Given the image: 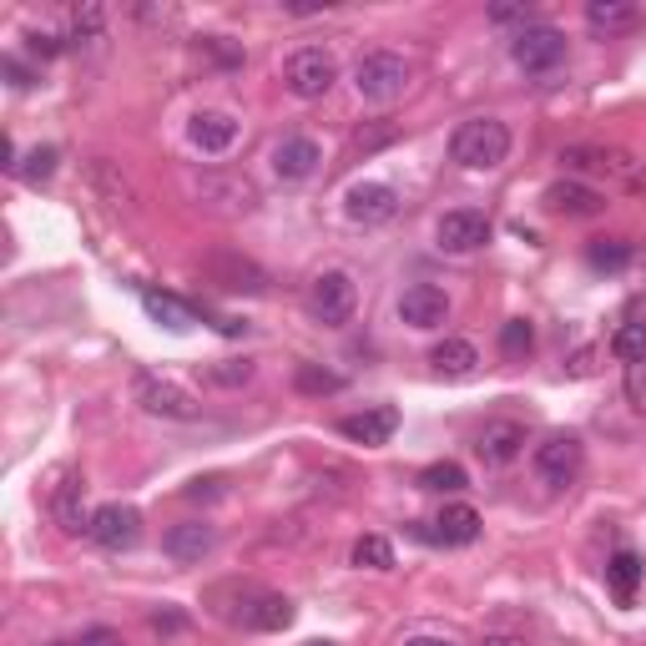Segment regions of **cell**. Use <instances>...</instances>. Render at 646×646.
Segmentation results:
<instances>
[{
	"mask_svg": "<svg viewBox=\"0 0 646 646\" xmlns=\"http://www.w3.org/2000/svg\"><path fill=\"white\" fill-rule=\"evenodd\" d=\"M212 495H222V480H218V475H208V480H192V485H187V500H212Z\"/></svg>",
	"mask_w": 646,
	"mask_h": 646,
	"instance_id": "ab89813d",
	"label": "cell"
},
{
	"mask_svg": "<svg viewBox=\"0 0 646 646\" xmlns=\"http://www.w3.org/2000/svg\"><path fill=\"white\" fill-rule=\"evenodd\" d=\"M399 646H460L455 636H429V632H419V636H405Z\"/></svg>",
	"mask_w": 646,
	"mask_h": 646,
	"instance_id": "7bdbcfd3",
	"label": "cell"
},
{
	"mask_svg": "<svg viewBox=\"0 0 646 646\" xmlns=\"http://www.w3.org/2000/svg\"><path fill=\"white\" fill-rule=\"evenodd\" d=\"M354 566L389 570V566H395V546H389L384 536H359V540H354Z\"/></svg>",
	"mask_w": 646,
	"mask_h": 646,
	"instance_id": "d6a6232c",
	"label": "cell"
},
{
	"mask_svg": "<svg viewBox=\"0 0 646 646\" xmlns=\"http://www.w3.org/2000/svg\"><path fill=\"white\" fill-rule=\"evenodd\" d=\"M56 646H77V642H56Z\"/></svg>",
	"mask_w": 646,
	"mask_h": 646,
	"instance_id": "f6af8a7d",
	"label": "cell"
},
{
	"mask_svg": "<svg viewBox=\"0 0 646 646\" xmlns=\"http://www.w3.org/2000/svg\"><path fill=\"white\" fill-rule=\"evenodd\" d=\"M409 81H415V71L399 51H364L354 61V91L364 101H395L409 91Z\"/></svg>",
	"mask_w": 646,
	"mask_h": 646,
	"instance_id": "7a4b0ae2",
	"label": "cell"
},
{
	"mask_svg": "<svg viewBox=\"0 0 646 646\" xmlns=\"http://www.w3.org/2000/svg\"><path fill=\"white\" fill-rule=\"evenodd\" d=\"M399 137V127L395 121H374V127H364V132H354V152H379V147H389Z\"/></svg>",
	"mask_w": 646,
	"mask_h": 646,
	"instance_id": "e575fe53",
	"label": "cell"
},
{
	"mask_svg": "<svg viewBox=\"0 0 646 646\" xmlns=\"http://www.w3.org/2000/svg\"><path fill=\"white\" fill-rule=\"evenodd\" d=\"M580 465H586V445H580L576 435H550V439H540L536 455H530V470H536V480L546 485V490L576 485Z\"/></svg>",
	"mask_w": 646,
	"mask_h": 646,
	"instance_id": "5b68a950",
	"label": "cell"
},
{
	"mask_svg": "<svg viewBox=\"0 0 646 646\" xmlns=\"http://www.w3.org/2000/svg\"><path fill=\"white\" fill-rule=\"evenodd\" d=\"M480 646H526V636H515V632H490Z\"/></svg>",
	"mask_w": 646,
	"mask_h": 646,
	"instance_id": "ee69618b",
	"label": "cell"
},
{
	"mask_svg": "<svg viewBox=\"0 0 646 646\" xmlns=\"http://www.w3.org/2000/svg\"><path fill=\"white\" fill-rule=\"evenodd\" d=\"M546 208L560 212V218H596V212L606 208V198L596 187L576 182V177H560V182L546 187Z\"/></svg>",
	"mask_w": 646,
	"mask_h": 646,
	"instance_id": "e0dca14e",
	"label": "cell"
},
{
	"mask_svg": "<svg viewBox=\"0 0 646 646\" xmlns=\"http://www.w3.org/2000/svg\"><path fill=\"white\" fill-rule=\"evenodd\" d=\"M132 389H137V405L147 409V415H157V419H202V405L192 395H187L182 384H172V379H162V374H152V369H137V379H132Z\"/></svg>",
	"mask_w": 646,
	"mask_h": 646,
	"instance_id": "8992f818",
	"label": "cell"
},
{
	"mask_svg": "<svg viewBox=\"0 0 646 646\" xmlns=\"http://www.w3.org/2000/svg\"><path fill=\"white\" fill-rule=\"evenodd\" d=\"M51 172H56V147H36V152L21 162V172H16V177H26V182L41 187Z\"/></svg>",
	"mask_w": 646,
	"mask_h": 646,
	"instance_id": "d590c367",
	"label": "cell"
},
{
	"mask_svg": "<svg viewBox=\"0 0 646 646\" xmlns=\"http://www.w3.org/2000/svg\"><path fill=\"white\" fill-rule=\"evenodd\" d=\"M510 56H515V67L530 71V77H556V71L566 67V31L536 21V26H526V31H515Z\"/></svg>",
	"mask_w": 646,
	"mask_h": 646,
	"instance_id": "277c9868",
	"label": "cell"
},
{
	"mask_svg": "<svg viewBox=\"0 0 646 646\" xmlns=\"http://www.w3.org/2000/svg\"><path fill=\"white\" fill-rule=\"evenodd\" d=\"M187 137H192V147L208 157H222L232 142H238V121L228 117V111H198V117L187 121Z\"/></svg>",
	"mask_w": 646,
	"mask_h": 646,
	"instance_id": "d6986e66",
	"label": "cell"
},
{
	"mask_svg": "<svg viewBox=\"0 0 646 646\" xmlns=\"http://www.w3.org/2000/svg\"><path fill=\"white\" fill-rule=\"evenodd\" d=\"M212 546H218V530H212L208 520H182V526H172V530L162 536V550H167L172 560H182V566L202 560Z\"/></svg>",
	"mask_w": 646,
	"mask_h": 646,
	"instance_id": "ffe728a7",
	"label": "cell"
},
{
	"mask_svg": "<svg viewBox=\"0 0 646 646\" xmlns=\"http://www.w3.org/2000/svg\"><path fill=\"white\" fill-rule=\"evenodd\" d=\"M202 379H208L212 389H242V384L252 379V359H218L202 369Z\"/></svg>",
	"mask_w": 646,
	"mask_h": 646,
	"instance_id": "1f68e13d",
	"label": "cell"
},
{
	"mask_svg": "<svg viewBox=\"0 0 646 646\" xmlns=\"http://www.w3.org/2000/svg\"><path fill=\"white\" fill-rule=\"evenodd\" d=\"M91 540H97L101 550H132L137 540H142V510L137 505H101V510H91Z\"/></svg>",
	"mask_w": 646,
	"mask_h": 646,
	"instance_id": "9c48e42d",
	"label": "cell"
},
{
	"mask_svg": "<svg viewBox=\"0 0 646 646\" xmlns=\"http://www.w3.org/2000/svg\"><path fill=\"white\" fill-rule=\"evenodd\" d=\"M142 308L157 318V324H167L172 334H187L198 318H208V308L187 304V298H177V294H157V288H142Z\"/></svg>",
	"mask_w": 646,
	"mask_h": 646,
	"instance_id": "44dd1931",
	"label": "cell"
},
{
	"mask_svg": "<svg viewBox=\"0 0 646 646\" xmlns=\"http://www.w3.org/2000/svg\"><path fill=\"white\" fill-rule=\"evenodd\" d=\"M399 429V409L395 405H379V409H364V415H344L339 419V435L354 439V445L374 449V445H389Z\"/></svg>",
	"mask_w": 646,
	"mask_h": 646,
	"instance_id": "2e32d148",
	"label": "cell"
},
{
	"mask_svg": "<svg viewBox=\"0 0 646 646\" xmlns=\"http://www.w3.org/2000/svg\"><path fill=\"white\" fill-rule=\"evenodd\" d=\"M465 485H470V475H465V465L455 460H435L419 470V490H435V495H460Z\"/></svg>",
	"mask_w": 646,
	"mask_h": 646,
	"instance_id": "4316f807",
	"label": "cell"
},
{
	"mask_svg": "<svg viewBox=\"0 0 646 646\" xmlns=\"http://www.w3.org/2000/svg\"><path fill=\"white\" fill-rule=\"evenodd\" d=\"M294 602L288 596H274V592H248L242 596V612L232 616V622H242L248 632H284V626H294Z\"/></svg>",
	"mask_w": 646,
	"mask_h": 646,
	"instance_id": "9a60e30c",
	"label": "cell"
},
{
	"mask_svg": "<svg viewBox=\"0 0 646 646\" xmlns=\"http://www.w3.org/2000/svg\"><path fill=\"white\" fill-rule=\"evenodd\" d=\"M399 318H405L409 329H439L449 318V294L435 284H415L399 294Z\"/></svg>",
	"mask_w": 646,
	"mask_h": 646,
	"instance_id": "5bb4252c",
	"label": "cell"
},
{
	"mask_svg": "<svg viewBox=\"0 0 646 646\" xmlns=\"http://www.w3.org/2000/svg\"><path fill=\"white\" fill-rule=\"evenodd\" d=\"M642 576H646V566H642V556H636V550H616L612 566H606V586L616 592V602H622V606L636 596Z\"/></svg>",
	"mask_w": 646,
	"mask_h": 646,
	"instance_id": "484cf974",
	"label": "cell"
},
{
	"mask_svg": "<svg viewBox=\"0 0 646 646\" xmlns=\"http://www.w3.org/2000/svg\"><path fill=\"white\" fill-rule=\"evenodd\" d=\"M435 238H439V248H445V252H475V248L490 242V218H485L480 208H455V212L439 218Z\"/></svg>",
	"mask_w": 646,
	"mask_h": 646,
	"instance_id": "30bf717a",
	"label": "cell"
},
{
	"mask_svg": "<svg viewBox=\"0 0 646 646\" xmlns=\"http://www.w3.org/2000/svg\"><path fill=\"white\" fill-rule=\"evenodd\" d=\"M284 81L298 101H318V97H329L334 81H339V61H334L329 46H298L284 61Z\"/></svg>",
	"mask_w": 646,
	"mask_h": 646,
	"instance_id": "3957f363",
	"label": "cell"
},
{
	"mask_svg": "<svg viewBox=\"0 0 646 646\" xmlns=\"http://www.w3.org/2000/svg\"><path fill=\"white\" fill-rule=\"evenodd\" d=\"M314 646H334V642H314Z\"/></svg>",
	"mask_w": 646,
	"mask_h": 646,
	"instance_id": "bcb514c9",
	"label": "cell"
},
{
	"mask_svg": "<svg viewBox=\"0 0 646 646\" xmlns=\"http://www.w3.org/2000/svg\"><path fill=\"white\" fill-rule=\"evenodd\" d=\"M101 31H107V11H101V6H71L67 41H97Z\"/></svg>",
	"mask_w": 646,
	"mask_h": 646,
	"instance_id": "4dcf8cb0",
	"label": "cell"
},
{
	"mask_svg": "<svg viewBox=\"0 0 646 646\" xmlns=\"http://www.w3.org/2000/svg\"><path fill=\"white\" fill-rule=\"evenodd\" d=\"M202 274L218 288H228V294H264L268 288V274L252 258H242V252H212L208 264H202Z\"/></svg>",
	"mask_w": 646,
	"mask_h": 646,
	"instance_id": "4fadbf2b",
	"label": "cell"
},
{
	"mask_svg": "<svg viewBox=\"0 0 646 646\" xmlns=\"http://www.w3.org/2000/svg\"><path fill=\"white\" fill-rule=\"evenodd\" d=\"M26 46H31L36 56H61V46H67V41L51 36V31H31V36H26Z\"/></svg>",
	"mask_w": 646,
	"mask_h": 646,
	"instance_id": "f35d334b",
	"label": "cell"
},
{
	"mask_svg": "<svg viewBox=\"0 0 646 646\" xmlns=\"http://www.w3.org/2000/svg\"><path fill=\"white\" fill-rule=\"evenodd\" d=\"M560 162H566V172H602L612 177V182H626V187H642V162L626 152H616V147H566L560 152Z\"/></svg>",
	"mask_w": 646,
	"mask_h": 646,
	"instance_id": "52a82bcc",
	"label": "cell"
},
{
	"mask_svg": "<svg viewBox=\"0 0 646 646\" xmlns=\"http://www.w3.org/2000/svg\"><path fill=\"white\" fill-rule=\"evenodd\" d=\"M626 399H632L636 415H646V359L626 364Z\"/></svg>",
	"mask_w": 646,
	"mask_h": 646,
	"instance_id": "8d00e7d4",
	"label": "cell"
},
{
	"mask_svg": "<svg viewBox=\"0 0 646 646\" xmlns=\"http://www.w3.org/2000/svg\"><path fill=\"white\" fill-rule=\"evenodd\" d=\"M429 364H435L439 374H449V379H460V374H475L480 349H475L470 339H439L435 349H429Z\"/></svg>",
	"mask_w": 646,
	"mask_h": 646,
	"instance_id": "d4e9b609",
	"label": "cell"
},
{
	"mask_svg": "<svg viewBox=\"0 0 646 646\" xmlns=\"http://www.w3.org/2000/svg\"><path fill=\"white\" fill-rule=\"evenodd\" d=\"M274 172L284 177V182H304V177L318 172V162H324V152H318L314 137H284V142L274 147Z\"/></svg>",
	"mask_w": 646,
	"mask_h": 646,
	"instance_id": "ac0fdd59",
	"label": "cell"
},
{
	"mask_svg": "<svg viewBox=\"0 0 646 646\" xmlns=\"http://www.w3.org/2000/svg\"><path fill=\"white\" fill-rule=\"evenodd\" d=\"M586 26L596 36H626L642 26V11L632 0H586Z\"/></svg>",
	"mask_w": 646,
	"mask_h": 646,
	"instance_id": "7402d4cb",
	"label": "cell"
},
{
	"mask_svg": "<svg viewBox=\"0 0 646 646\" xmlns=\"http://www.w3.org/2000/svg\"><path fill=\"white\" fill-rule=\"evenodd\" d=\"M490 26H536V11L530 6H490Z\"/></svg>",
	"mask_w": 646,
	"mask_h": 646,
	"instance_id": "74e56055",
	"label": "cell"
},
{
	"mask_svg": "<svg viewBox=\"0 0 646 646\" xmlns=\"http://www.w3.org/2000/svg\"><path fill=\"white\" fill-rule=\"evenodd\" d=\"M354 304H359V288H354V278L349 274H318L314 278V288H308V308H314V318L318 324H349L354 318Z\"/></svg>",
	"mask_w": 646,
	"mask_h": 646,
	"instance_id": "ba28073f",
	"label": "cell"
},
{
	"mask_svg": "<svg viewBox=\"0 0 646 646\" xmlns=\"http://www.w3.org/2000/svg\"><path fill=\"white\" fill-rule=\"evenodd\" d=\"M612 354L622 364L646 359V318H632V324H622V329L612 334Z\"/></svg>",
	"mask_w": 646,
	"mask_h": 646,
	"instance_id": "f546056e",
	"label": "cell"
},
{
	"mask_svg": "<svg viewBox=\"0 0 646 646\" xmlns=\"http://www.w3.org/2000/svg\"><path fill=\"white\" fill-rule=\"evenodd\" d=\"M0 67H6V77H11V87H31V81H36L31 71H26L21 61H16V56H6V61H0Z\"/></svg>",
	"mask_w": 646,
	"mask_h": 646,
	"instance_id": "60d3db41",
	"label": "cell"
},
{
	"mask_svg": "<svg viewBox=\"0 0 646 646\" xmlns=\"http://www.w3.org/2000/svg\"><path fill=\"white\" fill-rule=\"evenodd\" d=\"M77 646H121V636H117V632H107V626H97V632H87Z\"/></svg>",
	"mask_w": 646,
	"mask_h": 646,
	"instance_id": "b9f144b4",
	"label": "cell"
},
{
	"mask_svg": "<svg viewBox=\"0 0 646 646\" xmlns=\"http://www.w3.org/2000/svg\"><path fill=\"white\" fill-rule=\"evenodd\" d=\"M586 264H592L596 274H622V268L632 264V242L626 238H596L592 248H586Z\"/></svg>",
	"mask_w": 646,
	"mask_h": 646,
	"instance_id": "83f0119b",
	"label": "cell"
},
{
	"mask_svg": "<svg viewBox=\"0 0 646 646\" xmlns=\"http://www.w3.org/2000/svg\"><path fill=\"white\" fill-rule=\"evenodd\" d=\"M536 349V329H530L526 318H510V324H500V354L505 359H526V354Z\"/></svg>",
	"mask_w": 646,
	"mask_h": 646,
	"instance_id": "836d02e7",
	"label": "cell"
},
{
	"mask_svg": "<svg viewBox=\"0 0 646 646\" xmlns=\"http://www.w3.org/2000/svg\"><path fill=\"white\" fill-rule=\"evenodd\" d=\"M475 455H480L485 465H495V470L515 465L526 455V425H520V419H490V425L480 429V439H475Z\"/></svg>",
	"mask_w": 646,
	"mask_h": 646,
	"instance_id": "8fae6325",
	"label": "cell"
},
{
	"mask_svg": "<svg viewBox=\"0 0 646 646\" xmlns=\"http://www.w3.org/2000/svg\"><path fill=\"white\" fill-rule=\"evenodd\" d=\"M294 389L298 395H339L344 389V374H334V369H324V364H298L294 369Z\"/></svg>",
	"mask_w": 646,
	"mask_h": 646,
	"instance_id": "f1b7e54d",
	"label": "cell"
},
{
	"mask_svg": "<svg viewBox=\"0 0 646 646\" xmlns=\"http://www.w3.org/2000/svg\"><path fill=\"white\" fill-rule=\"evenodd\" d=\"M449 157L470 172H495L510 157V127L500 117H470L449 137Z\"/></svg>",
	"mask_w": 646,
	"mask_h": 646,
	"instance_id": "6da1fadb",
	"label": "cell"
},
{
	"mask_svg": "<svg viewBox=\"0 0 646 646\" xmlns=\"http://www.w3.org/2000/svg\"><path fill=\"white\" fill-rule=\"evenodd\" d=\"M475 536H480V510H470V505H445V510L435 515L439 546H470Z\"/></svg>",
	"mask_w": 646,
	"mask_h": 646,
	"instance_id": "cb8c5ba5",
	"label": "cell"
},
{
	"mask_svg": "<svg viewBox=\"0 0 646 646\" xmlns=\"http://www.w3.org/2000/svg\"><path fill=\"white\" fill-rule=\"evenodd\" d=\"M51 510H56V526L61 530H91V515H87V485L77 480V475H67V480L56 485V495H51Z\"/></svg>",
	"mask_w": 646,
	"mask_h": 646,
	"instance_id": "603a6c76",
	"label": "cell"
},
{
	"mask_svg": "<svg viewBox=\"0 0 646 646\" xmlns=\"http://www.w3.org/2000/svg\"><path fill=\"white\" fill-rule=\"evenodd\" d=\"M344 212H349V222H364V228L389 222L399 212V192L389 182H354L344 192Z\"/></svg>",
	"mask_w": 646,
	"mask_h": 646,
	"instance_id": "7c38bea8",
	"label": "cell"
}]
</instances>
